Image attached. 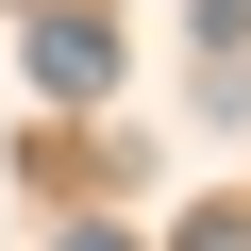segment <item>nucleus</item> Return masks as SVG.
Here are the masks:
<instances>
[{"label": "nucleus", "mask_w": 251, "mask_h": 251, "mask_svg": "<svg viewBox=\"0 0 251 251\" xmlns=\"http://www.w3.org/2000/svg\"><path fill=\"white\" fill-rule=\"evenodd\" d=\"M168 251H251V201H201V218H184Z\"/></svg>", "instance_id": "2"}, {"label": "nucleus", "mask_w": 251, "mask_h": 251, "mask_svg": "<svg viewBox=\"0 0 251 251\" xmlns=\"http://www.w3.org/2000/svg\"><path fill=\"white\" fill-rule=\"evenodd\" d=\"M17 50H34L50 100H100V84H117V34H100V17H17Z\"/></svg>", "instance_id": "1"}, {"label": "nucleus", "mask_w": 251, "mask_h": 251, "mask_svg": "<svg viewBox=\"0 0 251 251\" xmlns=\"http://www.w3.org/2000/svg\"><path fill=\"white\" fill-rule=\"evenodd\" d=\"M50 251H134V234H117V218H67V234H50Z\"/></svg>", "instance_id": "3"}]
</instances>
